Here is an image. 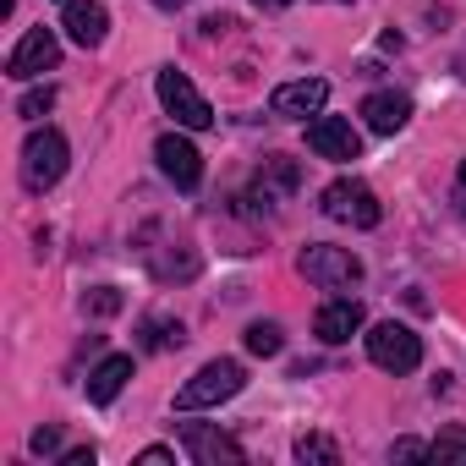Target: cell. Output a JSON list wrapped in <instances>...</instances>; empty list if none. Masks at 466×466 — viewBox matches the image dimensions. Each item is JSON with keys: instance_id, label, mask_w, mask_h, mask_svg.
Listing matches in <instances>:
<instances>
[{"instance_id": "29", "label": "cell", "mask_w": 466, "mask_h": 466, "mask_svg": "<svg viewBox=\"0 0 466 466\" xmlns=\"http://www.w3.org/2000/svg\"><path fill=\"white\" fill-rule=\"evenodd\" d=\"M154 6H181V0H154Z\"/></svg>"}, {"instance_id": "8", "label": "cell", "mask_w": 466, "mask_h": 466, "mask_svg": "<svg viewBox=\"0 0 466 466\" xmlns=\"http://www.w3.org/2000/svg\"><path fill=\"white\" fill-rule=\"evenodd\" d=\"M308 148H313L319 159H357V154H362V137H357V127L340 121V116H313V121H308Z\"/></svg>"}, {"instance_id": "13", "label": "cell", "mask_w": 466, "mask_h": 466, "mask_svg": "<svg viewBox=\"0 0 466 466\" xmlns=\"http://www.w3.org/2000/svg\"><path fill=\"white\" fill-rule=\"evenodd\" d=\"M105 28H110V12L99 6V0H66V34H72L83 50L105 45Z\"/></svg>"}, {"instance_id": "15", "label": "cell", "mask_w": 466, "mask_h": 466, "mask_svg": "<svg viewBox=\"0 0 466 466\" xmlns=\"http://www.w3.org/2000/svg\"><path fill=\"white\" fill-rule=\"evenodd\" d=\"M127 379H132V357H105V362L88 373V400H94V406H110V400L127 390Z\"/></svg>"}, {"instance_id": "18", "label": "cell", "mask_w": 466, "mask_h": 466, "mask_svg": "<svg viewBox=\"0 0 466 466\" xmlns=\"http://www.w3.org/2000/svg\"><path fill=\"white\" fill-rule=\"evenodd\" d=\"M297 461L335 466V461H340V450H335V439H324V433H302V439H297Z\"/></svg>"}, {"instance_id": "20", "label": "cell", "mask_w": 466, "mask_h": 466, "mask_svg": "<svg viewBox=\"0 0 466 466\" xmlns=\"http://www.w3.org/2000/svg\"><path fill=\"white\" fill-rule=\"evenodd\" d=\"M428 455H439V461H466V428H444V433L428 444Z\"/></svg>"}, {"instance_id": "10", "label": "cell", "mask_w": 466, "mask_h": 466, "mask_svg": "<svg viewBox=\"0 0 466 466\" xmlns=\"http://www.w3.org/2000/svg\"><path fill=\"white\" fill-rule=\"evenodd\" d=\"M181 444H187V455L198 461V466H237L242 461V444L230 439V433H219V428H208V422H181Z\"/></svg>"}, {"instance_id": "30", "label": "cell", "mask_w": 466, "mask_h": 466, "mask_svg": "<svg viewBox=\"0 0 466 466\" xmlns=\"http://www.w3.org/2000/svg\"><path fill=\"white\" fill-rule=\"evenodd\" d=\"M329 6H351V0H329Z\"/></svg>"}, {"instance_id": "5", "label": "cell", "mask_w": 466, "mask_h": 466, "mask_svg": "<svg viewBox=\"0 0 466 466\" xmlns=\"http://www.w3.org/2000/svg\"><path fill=\"white\" fill-rule=\"evenodd\" d=\"M368 357L384 368V373H411L422 362V340L406 329V324H373L368 329Z\"/></svg>"}, {"instance_id": "3", "label": "cell", "mask_w": 466, "mask_h": 466, "mask_svg": "<svg viewBox=\"0 0 466 466\" xmlns=\"http://www.w3.org/2000/svg\"><path fill=\"white\" fill-rule=\"evenodd\" d=\"M154 88H159V105L176 116V127H192V132H203V127H214V110H208V99L192 88V77L187 72H176V66H165L159 77H154Z\"/></svg>"}, {"instance_id": "27", "label": "cell", "mask_w": 466, "mask_h": 466, "mask_svg": "<svg viewBox=\"0 0 466 466\" xmlns=\"http://www.w3.org/2000/svg\"><path fill=\"white\" fill-rule=\"evenodd\" d=\"M455 203L466 208V159H461V176H455Z\"/></svg>"}, {"instance_id": "21", "label": "cell", "mask_w": 466, "mask_h": 466, "mask_svg": "<svg viewBox=\"0 0 466 466\" xmlns=\"http://www.w3.org/2000/svg\"><path fill=\"white\" fill-rule=\"evenodd\" d=\"M83 313H94V319H110V313H121V291H116V286H99V291H88V297H83Z\"/></svg>"}, {"instance_id": "26", "label": "cell", "mask_w": 466, "mask_h": 466, "mask_svg": "<svg viewBox=\"0 0 466 466\" xmlns=\"http://www.w3.org/2000/svg\"><path fill=\"white\" fill-rule=\"evenodd\" d=\"M61 466H94V444H88V450H66Z\"/></svg>"}, {"instance_id": "1", "label": "cell", "mask_w": 466, "mask_h": 466, "mask_svg": "<svg viewBox=\"0 0 466 466\" xmlns=\"http://www.w3.org/2000/svg\"><path fill=\"white\" fill-rule=\"evenodd\" d=\"M242 384H248L242 362L219 357V362H203V368L176 390V406H181V411H203V406H219V400H230V395H242Z\"/></svg>"}, {"instance_id": "23", "label": "cell", "mask_w": 466, "mask_h": 466, "mask_svg": "<svg viewBox=\"0 0 466 466\" xmlns=\"http://www.w3.org/2000/svg\"><path fill=\"white\" fill-rule=\"evenodd\" d=\"M34 455H50V450H61V428H34Z\"/></svg>"}, {"instance_id": "17", "label": "cell", "mask_w": 466, "mask_h": 466, "mask_svg": "<svg viewBox=\"0 0 466 466\" xmlns=\"http://www.w3.org/2000/svg\"><path fill=\"white\" fill-rule=\"evenodd\" d=\"M181 340H187V329H181L176 319H148V324H143V346H148V351H170V346H181Z\"/></svg>"}, {"instance_id": "28", "label": "cell", "mask_w": 466, "mask_h": 466, "mask_svg": "<svg viewBox=\"0 0 466 466\" xmlns=\"http://www.w3.org/2000/svg\"><path fill=\"white\" fill-rule=\"evenodd\" d=\"M258 6H291V0H258Z\"/></svg>"}, {"instance_id": "7", "label": "cell", "mask_w": 466, "mask_h": 466, "mask_svg": "<svg viewBox=\"0 0 466 466\" xmlns=\"http://www.w3.org/2000/svg\"><path fill=\"white\" fill-rule=\"evenodd\" d=\"M61 61V39L50 34V28H28L23 34V45L12 50V61H6V72L17 77V83H28V77H39V72H50Z\"/></svg>"}, {"instance_id": "14", "label": "cell", "mask_w": 466, "mask_h": 466, "mask_svg": "<svg viewBox=\"0 0 466 466\" xmlns=\"http://www.w3.org/2000/svg\"><path fill=\"white\" fill-rule=\"evenodd\" d=\"M362 116H368V127H373L379 137H390V132H400V127L411 121V99L384 88V94H368V99H362Z\"/></svg>"}, {"instance_id": "22", "label": "cell", "mask_w": 466, "mask_h": 466, "mask_svg": "<svg viewBox=\"0 0 466 466\" xmlns=\"http://www.w3.org/2000/svg\"><path fill=\"white\" fill-rule=\"evenodd\" d=\"M50 105H56V88H28L17 110H23L28 121H39V116H50Z\"/></svg>"}, {"instance_id": "11", "label": "cell", "mask_w": 466, "mask_h": 466, "mask_svg": "<svg viewBox=\"0 0 466 466\" xmlns=\"http://www.w3.org/2000/svg\"><path fill=\"white\" fill-rule=\"evenodd\" d=\"M324 99H329V83H324V77H297V83H280V88H275L269 110H275V116H319Z\"/></svg>"}, {"instance_id": "25", "label": "cell", "mask_w": 466, "mask_h": 466, "mask_svg": "<svg viewBox=\"0 0 466 466\" xmlns=\"http://www.w3.org/2000/svg\"><path fill=\"white\" fill-rule=\"evenodd\" d=\"M137 461H143V466H165V461H176V455H170V450H165V444H148V450H143V455H137Z\"/></svg>"}, {"instance_id": "4", "label": "cell", "mask_w": 466, "mask_h": 466, "mask_svg": "<svg viewBox=\"0 0 466 466\" xmlns=\"http://www.w3.org/2000/svg\"><path fill=\"white\" fill-rule=\"evenodd\" d=\"M66 176V137L56 132V127H45V132H34L28 143H23V181L34 187V192H45V187H56Z\"/></svg>"}, {"instance_id": "12", "label": "cell", "mask_w": 466, "mask_h": 466, "mask_svg": "<svg viewBox=\"0 0 466 466\" xmlns=\"http://www.w3.org/2000/svg\"><path fill=\"white\" fill-rule=\"evenodd\" d=\"M357 329H362V302H351V297L324 302V308H319V319H313V335H319V340H329V346H346Z\"/></svg>"}, {"instance_id": "9", "label": "cell", "mask_w": 466, "mask_h": 466, "mask_svg": "<svg viewBox=\"0 0 466 466\" xmlns=\"http://www.w3.org/2000/svg\"><path fill=\"white\" fill-rule=\"evenodd\" d=\"M154 159H159V170H165L181 192H192V187L203 181V154H198L181 132H165V137L154 143Z\"/></svg>"}, {"instance_id": "6", "label": "cell", "mask_w": 466, "mask_h": 466, "mask_svg": "<svg viewBox=\"0 0 466 466\" xmlns=\"http://www.w3.org/2000/svg\"><path fill=\"white\" fill-rule=\"evenodd\" d=\"M302 275L313 286H357L362 280V258L346 248H308L302 253Z\"/></svg>"}, {"instance_id": "24", "label": "cell", "mask_w": 466, "mask_h": 466, "mask_svg": "<svg viewBox=\"0 0 466 466\" xmlns=\"http://www.w3.org/2000/svg\"><path fill=\"white\" fill-rule=\"evenodd\" d=\"M395 455H400V461H417V455H428V444H422V439H400Z\"/></svg>"}, {"instance_id": "16", "label": "cell", "mask_w": 466, "mask_h": 466, "mask_svg": "<svg viewBox=\"0 0 466 466\" xmlns=\"http://www.w3.org/2000/svg\"><path fill=\"white\" fill-rule=\"evenodd\" d=\"M291 187H297V165H291V159H269V165H264V176H258L264 203H269L275 192H291Z\"/></svg>"}, {"instance_id": "2", "label": "cell", "mask_w": 466, "mask_h": 466, "mask_svg": "<svg viewBox=\"0 0 466 466\" xmlns=\"http://www.w3.org/2000/svg\"><path fill=\"white\" fill-rule=\"evenodd\" d=\"M319 203H324V214H329V219H340V225H357V230H373V225L384 219V208H379L373 187H368V181H357V176H340V181H329Z\"/></svg>"}, {"instance_id": "19", "label": "cell", "mask_w": 466, "mask_h": 466, "mask_svg": "<svg viewBox=\"0 0 466 466\" xmlns=\"http://www.w3.org/2000/svg\"><path fill=\"white\" fill-rule=\"evenodd\" d=\"M280 346H286L280 324H253V329H248V351H253V357H280Z\"/></svg>"}]
</instances>
